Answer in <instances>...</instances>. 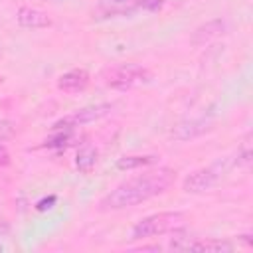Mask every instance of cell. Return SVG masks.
I'll return each mask as SVG.
<instances>
[{
    "label": "cell",
    "instance_id": "cell-2",
    "mask_svg": "<svg viewBox=\"0 0 253 253\" xmlns=\"http://www.w3.org/2000/svg\"><path fill=\"white\" fill-rule=\"evenodd\" d=\"M184 221H186V215L180 211L152 213V215L136 221V225L130 231V237L132 239H144V237H154V235H162L168 231H176Z\"/></svg>",
    "mask_w": 253,
    "mask_h": 253
},
{
    "label": "cell",
    "instance_id": "cell-5",
    "mask_svg": "<svg viewBox=\"0 0 253 253\" xmlns=\"http://www.w3.org/2000/svg\"><path fill=\"white\" fill-rule=\"evenodd\" d=\"M111 111H113V105H111V103H99V105L83 107V109H77V111L71 113V115L61 117L57 123H53V128H55V130H69V128H73V126L93 123V121H97V119L109 115Z\"/></svg>",
    "mask_w": 253,
    "mask_h": 253
},
{
    "label": "cell",
    "instance_id": "cell-1",
    "mask_svg": "<svg viewBox=\"0 0 253 253\" xmlns=\"http://www.w3.org/2000/svg\"><path fill=\"white\" fill-rule=\"evenodd\" d=\"M174 178H176V172L170 168H158L154 172H146L142 176L130 178V180L119 184L115 190H111L99 202V210L101 211H113V210L138 206V204L166 192L172 186Z\"/></svg>",
    "mask_w": 253,
    "mask_h": 253
},
{
    "label": "cell",
    "instance_id": "cell-3",
    "mask_svg": "<svg viewBox=\"0 0 253 253\" xmlns=\"http://www.w3.org/2000/svg\"><path fill=\"white\" fill-rule=\"evenodd\" d=\"M231 166H233V160H217L210 166H204V168L188 174L182 182V188L188 194H202V192L213 188Z\"/></svg>",
    "mask_w": 253,
    "mask_h": 253
},
{
    "label": "cell",
    "instance_id": "cell-13",
    "mask_svg": "<svg viewBox=\"0 0 253 253\" xmlns=\"http://www.w3.org/2000/svg\"><path fill=\"white\" fill-rule=\"evenodd\" d=\"M69 138H71V134H69L67 130H65V132L59 130L55 136H51V138L45 140V146H47V148H61V146H65V144L69 142Z\"/></svg>",
    "mask_w": 253,
    "mask_h": 253
},
{
    "label": "cell",
    "instance_id": "cell-9",
    "mask_svg": "<svg viewBox=\"0 0 253 253\" xmlns=\"http://www.w3.org/2000/svg\"><path fill=\"white\" fill-rule=\"evenodd\" d=\"M227 30V24L223 20H210L206 24H202L200 28H196V32L192 34V43L194 45H204L210 40L221 36Z\"/></svg>",
    "mask_w": 253,
    "mask_h": 253
},
{
    "label": "cell",
    "instance_id": "cell-14",
    "mask_svg": "<svg viewBox=\"0 0 253 253\" xmlns=\"http://www.w3.org/2000/svg\"><path fill=\"white\" fill-rule=\"evenodd\" d=\"M14 134H16V125L12 121L0 119V142L2 140H10Z\"/></svg>",
    "mask_w": 253,
    "mask_h": 253
},
{
    "label": "cell",
    "instance_id": "cell-8",
    "mask_svg": "<svg viewBox=\"0 0 253 253\" xmlns=\"http://www.w3.org/2000/svg\"><path fill=\"white\" fill-rule=\"evenodd\" d=\"M89 85V73L85 69H71L57 79V89L63 93H79Z\"/></svg>",
    "mask_w": 253,
    "mask_h": 253
},
{
    "label": "cell",
    "instance_id": "cell-15",
    "mask_svg": "<svg viewBox=\"0 0 253 253\" xmlns=\"http://www.w3.org/2000/svg\"><path fill=\"white\" fill-rule=\"evenodd\" d=\"M162 0H136V6L142 8V10H148V12H156L162 8Z\"/></svg>",
    "mask_w": 253,
    "mask_h": 253
},
{
    "label": "cell",
    "instance_id": "cell-16",
    "mask_svg": "<svg viewBox=\"0 0 253 253\" xmlns=\"http://www.w3.org/2000/svg\"><path fill=\"white\" fill-rule=\"evenodd\" d=\"M57 202V198L55 196H47V198H42L38 204H36V210L38 211H45V210H49V208H53V204Z\"/></svg>",
    "mask_w": 253,
    "mask_h": 253
},
{
    "label": "cell",
    "instance_id": "cell-11",
    "mask_svg": "<svg viewBox=\"0 0 253 253\" xmlns=\"http://www.w3.org/2000/svg\"><path fill=\"white\" fill-rule=\"evenodd\" d=\"M95 164H97V150H95V146H91V144L81 146L77 150V154H75V166H77V170L81 174H89L95 168Z\"/></svg>",
    "mask_w": 253,
    "mask_h": 253
},
{
    "label": "cell",
    "instance_id": "cell-4",
    "mask_svg": "<svg viewBox=\"0 0 253 253\" xmlns=\"http://www.w3.org/2000/svg\"><path fill=\"white\" fill-rule=\"evenodd\" d=\"M152 77V73L138 65V63H123V65H117V67H111L107 69L105 73V83L111 87V89H119V91H126V89H132L136 85H142V83H148Z\"/></svg>",
    "mask_w": 253,
    "mask_h": 253
},
{
    "label": "cell",
    "instance_id": "cell-10",
    "mask_svg": "<svg viewBox=\"0 0 253 253\" xmlns=\"http://www.w3.org/2000/svg\"><path fill=\"white\" fill-rule=\"evenodd\" d=\"M188 251H202V253H231L233 245L223 239H192Z\"/></svg>",
    "mask_w": 253,
    "mask_h": 253
},
{
    "label": "cell",
    "instance_id": "cell-6",
    "mask_svg": "<svg viewBox=\"0 0 253 253\" xmlns=\"http://www.w3.org/2000/svg\"><path fill=\"white\" fill-rule=\"evenodd\" d=\"M210 128H211L210 119H190V121H182V123L174 125V128L170 130V136L174 140H190V138H196V136L208 132Z\"/></svg>",
    "mask_w": 253,
    "mask_h": 253
},
{
    "label": "cell",
    "instance_id": "cell-17",
    "mask_svg": "<svg viewBox=\"0 0 253 253\" xmlns=\"http://www.w3.org/2000/svg\"><path fill=\"white\" fill-rule=\"evenodd\" d=\"M10 164V152L6 150L4 144H0V166H8Z\"/></svg>",
    "mask_w": 253,
    "mask_h": 253
},
{
    "label": "cell",
    "instance_id": "cell-12",
    "mask_svg": "<svg viewBox=\"0 0 253 253\" xmlns=\"http://www.w3.org/2000/svg\"><path fill=\"white\" fill-rule=\"evenodd\" d=\"M156 162V156H123L117 160V168L119 170H134V168H140V166H148Z\"/></svg>",
    "mask_w": 253,
    "mask_h": 253
},
{
    "label": "cell",
    "instance_id": "cell-7",
    "mask_svg": "<svg viewBox=\"0 0 253 253\" xmlns=\"http://www.w3.org/2000/svg\"><path fill=\"white\" fill-rule=\"evenodd\" d=\"M16 20L22 28H47L51 26V18L43 12V10H38V8H32V6H22L18 8V14H16Z\"/></svg>",
    "mask_w": 253,
    "mask_h": 253
},
{
    "label": "cell",
    "instance_id": "cell-18",
    "mask_svg": "<svg viewBox=\"0 0 253 253\" xmlns=\"http://www.w3.org/2000/svg\"><path fill=\"white\" fill-rule=\"evenodd\" d=\"M115 2H125V0H115Z\"/></svg>",
    "mask_w": 253,
    "mask_h": 253
}]
</instances>
